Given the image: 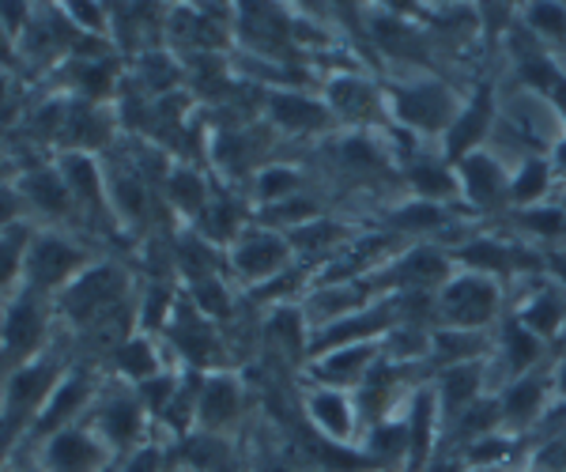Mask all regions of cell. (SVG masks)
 <instances>
[{
  "instance_id": "obj_1",
  "label": "cell",
  "mask_w": 566,
  "mask_h": 472,
  "mask_svg": "<svg viewBox=\"0 0 566 472\" xmlns=\"http://www.w3.org/2000/svg\"><path fill=\"white\" fill-rule=\"evenodd\" d=\"M386 111L397 117V125H405L408 133L419 136H442L453 129V122L464 111V98L450 84L434 76L405 80V84L386 91Z\"/></svg>"
},
{
  "instance_id": "obj_2",
  "label": "cell",
  "mask_w": 566,
  "mask_h": 472,
  "mask_svg": "<svg viewBox=\"0 0 566 472\" xmlns=\"http://www.w3.org/2000/svg\"><path fill=\"white\" fill-rule=\"evenodd\" d=\"M502 306H506V292L499 280L480 276V272H458L442 292L434 295L438 329H469L483 333L488 325L502 322Z\"/></svg>"
},
{
  "instance_id": "obj_3",
  "label": "cell",
  "mask_w": 566,
  "mask_h": 472,
  "mask_svg": "<svg viewBox=\"0 0 566 472\" xmlns=\"http://www.w3.org/2000/svg\"><path fill=\"white\" fill-rule=\"evenodd\" d=\"M122 306H129V272L109 265V261L84 269L61 292V314L80 329H91V325L117 314Z\"/></svg>"
},
{
  "instance_id": "obj_4",
  "label": "cell",
  "mask_w": 566,
  "mask_h": 472,
  "mask_svg": "<svg viewBox=\"0 0 566 472\" xmlns=\"http://www.w3.org/2000/svg\"><path fill=\"white\" fill-rule=\"evenodd\" d=\"M84 269H91L87 253L69 242L65 234H53L42 231L27 242V258H23V280H27V292L34 295H61L72 280L80 276Z\"/></svg>"
},
{
  "instance_id": "obj_5",
  "label": "cell",
  "mask_w": 566,
  "mask_h": 472,
  "mask_svg": "<svg viewBox=\"0 0 566 472\" xmlns=\"http://www.w3.org/2000/svg\"><path fill=\"white\" fill-rule=\"evenodd\" d=\"M291 258H295L291 242L283 239L280 231H272V227L258 223V227H245L239 234V242L227 250V269H231L242 284L264 287L269 280H276L291 269Z\"/></svg>"
},
{
  "instance_id": "obj_6",
  "label": "cell",
  "mask_w": 566,
  "mask_h": 472,
  "mask_svg": "<svg viewBox=\"0 0 566 472\" xmlns=\"http://www.w3.org/2000/svg\"><path fill=\"white\" fill-rule=\"evenodd\" d=\"M91 428L98 431V439L106 442L109 450H136L144 439V428H148V408L136 397L133 386H117L106 389L95 401V412H91Z\"/></svg>"
},
{
  "instance_id": "obj_7",
  "label": "cell",
  "mask_w": 566,
  "mask_h": 472,
  "mask_svg": "<svg viewBox=\"0 0 566 472\" xmlns=\"http://www.w3.org/2000/svg\"><path fill=\"white\" fill-rule=\"evenodd\" d=\"M303 405H306L310 428L322 434V439L336 442V447H355L363 439L359 405H355V394H348V389L314 386L306 389Z\"/></svg>"
},
{
  "instance_id": "obj_8",
  "label": "cell",
  "mask_w": 566,
  "mask_h": 472,
  "mask_svg": "<svg viewBox=\"0 0 566 472\" xmlns=\"http://www.w3.org/2000/svg\"><path fill=\"white\" fill-rule=\"evenodd\" d=\"M109 450L103 439H98L95 428H65L53 439H45L42 450V472H106L114 461H109Z\"/></svg>"
},
{
  "instance_id": "obj_9",
  "label": "cell",
  "mask_w": 566,
  "mask_h": 472,
  "mask_svg": "<svg viewBox=\"0 0 566 472\" xmlns=\"http://www.w3.org/2000/svg\"><path fill=\"white\" fill-rule=\"evenodd\" d=\"M45 344V311L42 295L27 292L8 303L4 317H0V352L12 363H27L42 352Z\"/></svg>"
},
{
  "instance_id": "obj_10",
  "label": "cell",
  "mask_w": 566,
  "mask_h": 472,
  "mask_svg": "<svg viewBox=\"0 0 566 472\" xmlns=\"http://www.w3.org/2000/svg\"><path fill=\"white\" fill-rule=\"evenodd\" d=\"M167 340L175 344L178 356L186 363H193L197 370L223 359V340H219V333H216V322H208L189 298H178L175 314H170V325H167Z\"/></svg>"
},
{
  "instance_id": "obj_11",
  "label": "cell",
  "mask_w": 566,
  "mask_h": 472,
  "mask_svg": "<svg viewBox=\"0 0 566 472\" xmlns=\"http://www.w3.org/2000/svg\"><path fill=\"white\" fill-rule=\"evenodd\" d=\"M378 363H381V340L348 344V348H333L310 359V378H314V386L348 389V394H355V389L367 382V375Z\"/></svg>"
},
{
  "instance_id": "obj_12",
  "label": "cell",
  "mask_w": 566,
  "mask_h": 472,
  "mask_svg": "<svg viewBox=\"0 0 566 472\" xmlns=\"http://www.w3.org/2000/svg\"><path fill=\"white\" fill-rule=\"evenodd\" d=\"M544 356H547V348L533 329H525L514 314L502 317L495 348H491V359H488V363H495V370H502V386L514 382V378H522V375H533V370L544 363Z\"/></svg>"
},
{
  "instance_id": "obj_13",
  "label": "cell",
  "mask_w": 566,
  "mask_h": 472,
  "mask_svg": "<svg viewBox=\"0 0 566 472\" xmlns=\"http://www.w3.org/2000/svg\"><path fill=\"white\" fill-rule=\"evenodd\" d=\"M325 106L348 125H370L386 106V91L359 72H340L325 84Z\"/></svg>"
},
{
  "instance_id": "obj_14",
  "label": "cell",
  "mask_w": 566,
  "mask_h": 472,
  "mask_svg": "<svg viewBox=\"0 0 566 472\" xmlns=\"http://www.w3.org/2000/svg\"><path fill=\"white\" fill-rule=\"evenodd\" d=\"M242 420V382L227 370L200 378L197 397V431L205 434H227Z\"/></svg>"
},
{
  "instance_id": "obj_15",
  "label": "cell",
  "mask_w": 566,
  "mask_h": 472,
  "mask_svg": "<svg viewBox=\"0 0 566 472\" xmlns=\"http://www.w3.org/2000/svg\"><path fill=\"white\" fill-rule=\"evenodd\" d=\"M264 111H269L272 125L287 136H314V133H325L328 125L336 122L333 111L325 106V98H314V95H306V91H283V87L269 91Z\"/></svg>"
},
{
  "instance_id": "obj_16",
  "label": "cell",
  "mask_w": 566,
  "mask_h": 472,
  "mask_svg": "<svg viewBox=\"0 0 566 472\" xmlns=\"http://www.w3.org/2000/svg\"><path fill=\"white\" fill-rule=\"evenodd\" d=\"M547 386H552V375H522L514 382H506L499 389V412H502V431L514 439L533 428L536 420L547 412Z\"/></svg>"
},
{
  "instance_id": "obj_17",
  "label": "cell",
  "mask_w": 566,
  "mask_h": 472,
  "mask_svg": "<svg viewBox=\"0 0 566 472\" xmlns=\"http://www.w3.org/2000/svg\"><path fill=\"white\" fill-rule=\"evenodd\" d=\"M461 178V197L476 208H499L510 201V167L488 151H472L461 162H453Z\"/></svg>"
},
{
  "instance_id": "obj_18",
  "label": "cell",
  "mask_w": 566,
  "mask_h": 472,
  "mask_svg": "<svg viewBox=\"0 0 566 472\" xmlns=\"http://www.w3.org/2000/svg\"><path fill=\"white\" fill-rule=\"evenodd\" d=\"M499 122V111H495V95L488 87H480L472 98H464V111L461 117L453 122V129L446 133V159L450 162H461L464 156L480 151L476 144L491 140V129Z\"/></svg>"
},
{
  "instance_id": "obj_19",
  "label": "cell",
  "mask_w": 566,
  "mask_h": 472,
  "mask_svg": "<svg viewBox=\"0 0 566 472\" xmlns=\"http://www.w3.org/2000/svg\"><path fill=\"white\" fill-rule=\"evenodd\" d=\"M95 401V382H91L87 375H69L61 378L57 389L50 394V401L39 412V420L31 423V431L39 434V439H53V434H61L65 428H76V416L84 412V408Z\"/></svg>"
},
{
  "instance_id": "obj_20",
  "label": "cell",
  "mask_w": 566,
  "mask_h": 472,
  "mask_svg": "<svg viewBox=\"0 0 566 472\" xmlns=\"http://www.w3.org/2000/svg\"><path fill=\"white\" fill-rule=\"evenodd\" d=\"M261 337L272 352H280L283 359L303 363L310 359V340H314V329L306 322V311L298 303H276L261 322Z\"/></svg>"
},
{
  "instance_id": "obj_21",
  "label": "cell",
  "mask_w": 566,
  "mask_h": 472,
  "mask_svg": "<svg viewBox=\"0 0 566 472\" xmlns=\"http://www.w3.org/2000/svg\"><path fill=\"white\" fill-rule=\"evenodd\" d=\"M109 136H114V122L98 103H80L69 98L65 106V129H61V144L65 151H84L91 156L95 148H106Z\"/></svg>"
},
{
  "instance_id": "obj_22",
  "label": "cell",
  "mask_w": 566,
  "mask_h": 472,
  "mask_svg": "<svg viewBox=\"0 0 566 472\" xmlns=\"http://www.w3.org/2000/svg\"><path fill=\"white\" fill-rule=\"evenodd\" d=\"M517 322L525 329H533L541 340H552L559 337L566 329V292L563 287H536L522 298V306L514 311Z\"/></svg>"
},
{
  "instance_id": "obj_23",
  "label": "cell",
  "mask_w": 566,
  "mask_h": 472,
  "mask_svg": "<svg viewBox=\"0 0 566 472\" xmlns=\"http://www.w3.org/2000/svg\"><path fill=\"white\" fill-rule=\"evenodd\" d=\"M20 197H23V204H31L34 212L50 216V220H61V216H69L72 208H76L57 167L27 170L20 178Z\"/></svg>"
},
{
  "instance_id": "obj_24",
  "label": "cell",
  "mask_w": 566,
  "mask_h": 472,
  "mask_svg": "<svg viewBox=\"0 0 566 472\" xmlns=\"http://www.w3.org/2000/svg\"><path fill=\"white\" fill-rule=\"evenodd\" d=\"M408 186L416 189L419 201H431V204H446V201H458L461 197V178L450 162L442 159H412L408 162Z\"/></svg>"
},
{
  "instance_id": "obj_25",
  "label": "cell",
  "mask_w": 566,
  "mask_h": 472,
  "mask_svg": "<svg viewBox=\"0 0 566 472\" xmlns=\"http://www.w3.org/2000/svg\"><path fill=\"white\" fill-rule=\"evenodd\" d=\"M283 239L291 242V250L303 253V258H328L333 261L336 253H344V242H348V227L336 223V220H325V216H317V220H310L303 227H295V231H287Z\"/></svg>"
},
{
  "instance_id": "obj_26",
  "label": "cell",
  "mask_w": 566,
  "mask_h": 472,
  "mask_svg": "<svg viewBox=\"0 0 566 472\" xmlns=\"http://www.w3.org/2000/svg\"><path fill=\"white\" fill-rule=\"evenodd\" d=\"M109 359H114L117 375L129 378L133 386L148 382V378L163 375V359H159V340H151L148 333H133L125 344H117L114 352H109Z\"/></svg>"
},
{
  "instance_id": "obj_27",
  "label": "cell",
  "mask_w": 566,
  "mask_h": 472,
  "mask_svg": "<svg viewBox=\"0 0 566 472\" xmlns=\"http://www.w3.org/2000/svg\"><path fill=\"white\" fill-rule=\"evenodd\" d=\"M298 193H303V170L291 167V162H264L253 175V201H258V208H272Z\"/></svg>"
},
{
  "instance_id": "obj_28",
  "label": "cell",
  "mask_w": 566,
  "mask_h": 472,
  "mask_svg": "<svg viewBox=\"0 0 566 472\" xmlns=\"http://www.w3.org/2000/svg\"><path fill=\"white\" fill-rule=\"evenodd\" d=\"M163 193H167V201L175 204L181 216H189V220H200V212H205L208 201H212L205 178H200L193 167L167 170V178H163Z\"/></svg>"
},
{
  "instance_id": "obj_29",
  "label": "cell",
  "mask_w": 566,
  "mask_h": 472,
  "mask_svg": "<svg viewBox=\"0 0 566 472\" xmlns=\"http://www.w3.org/2000/svg\"><path fill=\"white\" fill-rule=\"evenodd\" d=\"M552 162L533 156L525 159L522 167L510 175V201H514L517 208H533V204H544L547 189H552Z\"/></svg>"
},
{
  "instance_id": "obj_30",
  "label": "cell",
  "mask_w": 566,
  "mask_h": 472,
  "mask_svg": "<svg viewBox=\"0 0 566 472\" xmlns=\"http://www.w3.org/2000/svg\"><path fill=\"white\" fill-rule=\"evenodd\" d=\"M136 80H140V87L148 91V95L167 98V95H175V87L186 80V72L178 69V61L170 57V53L148 50L140 61H136Z\"/></svg>"
},
{
  "instance_id": "obj_31",
  "label": "cell",
  "mask_w": 566,
  "mask_h": 472,
  "mask_svg": "<svg viewBox=\"0 0 566 472\" xmlns=\"http://www.w3.org/2000/svg\"><path fill=\"white\" fill-rule=\"evenodd\" d=\"M389 227L397 234H434L442 227H450V216H446L442 204H431V201H408L400 204L397 212H389Z\"/></svg>"
},
{
  "instance_id": "obj_32",
  "label": "cell",
  "mask_w": 566,
  "mask_h": 472,
  "mask_svg": "<svg viewBox=\"0 0 566 472\" xmlns=\"http://www.w3.org/2000/svg\"><path fill=\"white\" fill-rule=\"evenodd\" d=\"M186 298L208 317V322H227V317L234 314V295H231V287H227L223 276H208V280L189 284Z\"/></svg>"
},
{
  "instance_id": "obj_33",
  "label": "cell",
  "mask_w": 566,
  "mask_h": 472,
  "mask_svg": "<svg viewBox=\"0 0 566 472\" xmlns=\"http://www.w3.org/2000/svg\"><path fill=\"white\" fill-rule=\"evenodd\" d=\"M525 27H528V34H536V39L566 45V4H528Z\"/></svg>"
},
{
  "instance_id": "obj_34",
  "label": "cell",
  "mask_w": 566,
  "mask_h": 472,
  "mask_svg": "<svg viewBox=\"0 0 566 472\" xmlns=\"http://www.w3.org/2000/svg\"><path fill=\"white\" fill-rule=\"evenodd\" d=\"M522 231L533 234V239H563L566 234V212L559 204H533V208H522Z\"/></svg>"
},
{
  "instance_id": "obj_35",
  "label": "cell",
  "mask_w": 566,
  "mask_h": 472,
  "mask_svg": "<svg viewBox=\"0 0 566 472\" xmlns=\"http://www.w3.org/2000/svg\"><path fill=\"white\" fill-rule=\"evenodd\" d=\"M23 242L20 234H0V287L12 284L15 276H23Z\"/></svg>"
},
{
  "instance_id": "obj_36",
  "label": "cell",
  "mask_w": 566,
  "mask_h": 472,
  "mask_svg": "<svg viewBox=\"0 0 566 472\" xmlns=\"http://www.w3.org/2000/svg\"><path fill=\"white\" fill-rule=\"evenodd\" d=\"M163 447H155V442H144V447H136L129 453V461H117V472H163Z\"/></svg>"
},
{
  "instance_id": "obj_37",
  "label": "cell",
  "mask_w": 566,
  "mask_h": 472,
  "mask_svg": "<svg viewBox=\"0 0 566 472\" xmlns=\"http://www.w3.org/2000/svg\"><path fill=\"white\" fill-rule=\"evenodd\" d=\"M20 212H23L20 189H4V186H0V231H4L8 223L20 220Z\"/></svg>"
},
{
  "instance_id": "obj_38",
  "label": "cell",
  "mask_w": 566,
  "mask_h": 472,
  "mask_svg": "<svg viewBox=\"0 0 566 472\" xmlns=\"http://www.w3.org/2000/svg\"><path fill=\"white\" fill-rule=\"evenodd\" d=\"M547 162H552L555 175H563V178H566V133L552 144V159H547Z\"/></svg>"
},
{
  "instance_id": "obj_39",
  "label": "cell",
  "mask_w": 566,
  "mask_h": 472,
  "mask_svg": "<svg viewBox=\"0 0 566 472\" xmlns=\"http://www.w3.org/2000/svg\"><path fill=\"white\" fill-rule=\"evenodd\" d=\"M544 269L552 272L555 280H559V287L566 292V253H552V258L544 261Z\"/></svg>"
},
{
  "instance_id": "obj_40",
  "label": "cell",
  "mask_w": 566,
  "mask_h": 472,
  "mask_svg": "<svg viewBox=\"0 0 566 472\" xmlns=\"http://www.w3.org/2000/svg\"><path fill=\"white\" fill-rule=\"evenodd\" d=\"M4 98H8V76H4V69H0V106H4Z\"/></svg>"
},
{
  "instance_id": "obj_41",
  "label": "cell",
  "mask_w": 566,
  "mask_h": 472,
  "mask_svg": "<svg viewBox=\"0 0 566 472\" xmlns=\"http://www.w3.org/2000/svg\"><path fill=\"white\" fill-rule=\"evenodd\" d=\"M559 208H563V212H566V193H563V201H559Z\"/></svg>"
},
{
  "instance_id": "obj_42",
  "label": "cell",
  "mask_w": 566,
  "mask_h": 472,
  "mask_svg": "<svg viewBox=\"0 0 566 472\" xmlns=\"http://www.w3.org/2000/svg\"><path fill=\"white\" fill-rule=\"evenodd\" d=\"M106 472H117V461H114V465H109V469H106Z\"/></svg>"
}]
</instances>
